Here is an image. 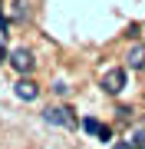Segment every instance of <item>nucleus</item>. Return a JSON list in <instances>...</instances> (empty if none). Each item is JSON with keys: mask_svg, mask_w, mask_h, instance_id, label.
<instances>
[{"mask_svg": "<svg viewBox=\"0 0 145 149\" xmlns=\"http://www.w3.org/2000/svg\"><path fill=\"white\" fill-rule=\"evenodd\" d=\"M102 90H106L109 96H119L125 90V86H129V73H125V66H112V70H106V73H102Z\"/></svg>", "mask_w": 145, "mask_h": 149, "instance_id": "obj_1", "label": "nucleus"}, {"mask_svg": "<svg viewBox=\"0 0 145 149\" xmlns=\"http://www.w3.org/2000/svg\"><path fill=\"white\" fill-rule=\"evenodd\" d=\"M43 119L49 123V126H63V129H76V126H79L69 106H49V109L43 113Z\"/></svg>", "mask_w": 145, "mask_h": 149, "instance_id": "obj_2", "label": "nucleus"}, {"mask_svg": "<svg viewBox=\"0 0 145 149\" xmlns=\"http://www.w3.org/2000/svg\"><path fill=\"white\" fill-rule=\"evenodd\" d=\"M7 63H10L20 76H30V73H33V66H36V60H33V53H30L27 47H16L13 53L7 56Z\"/></svg>", "mask_w": 145, "mask_h": 149, "instance_id": "obj_3", "label": "nucleus"}, {"mask_svg": "<svg viewBox=\"0 0 145 149\" xmlns=\"http://www.w3.org/2000/svg\"><path fill=\"white\" fill-rule=\"evenodd\" d=\"M13 93L20 96L23 103H33V100H40V86L30 80V76H23V80H16V86H13Z\"/></svg>", "mask_w": 145, "mask_h": 149, "instance_id": "obj_4", "label": "nucleus"}, {"mask_svg": "<svg viewBox=\"0 0 145 149\" xmlns=\"http://www.w3.org/2000/svg\"><path fill=\"white\" fill-rule=\"evenodd\" d=\"M82 129H86L89 136H99L102 143H109V139H112V129H109L106 123H99L96 116H86V119H82Z\"/></svg>", "mask_w": 145, "mask_h": 149, "instance_id": "obj_5", "label": "nucleus"}, {"mask_svg": "<svg viewBox=\"0 0 145 149\" xmlns=\"http://www.w3.org/2000/svg\"><path fill=\"white\" fill-rule=\"evenodd\" d=\"M125 66H129V70H145V43L129 47V53H125Z\"/></svg>", "mask_w": 145, "mask_h": 149, "instance_id": "obj_6", "label": "nucleus"}, {"mask_svg": "<svg viewBox=\"0 0 145 149\" xmlns=\"http://www.w3.org/2000/svg\"><path fill=\"white\" fill-rule=\"evenodd\" d=\"M129 143L135 149H145V123H139V126L132 129V136H129Z\"/></svg>", "mask_w": 145, "mask_h": 149, "instance_id": "obj_7", "label": "nucleus"}, {"mask_svg": "<svg viewBox=\"0 0 145 149\" xmlns=\"http://www.w3.org/2000/svg\"><path fill=\"white\" fill-rule=\"evenodd\" d=\"M115 116L122 119V123H129V119H132V106H119V109H115Z\"/></svg>", "mask_w": 145, "mask_h": 149, "instance_id": "obj_8", "label": "nucleus"}, {"mask_svg": "<svg viewBox=\"0 0 145 149\" xmlns=\"http://www.w3.org/2000/svg\"><path fill=\"white\" fill-rule=\"evenodd\" d=\"M53 93H56V96H66V93H69V86H66V83H53Z\"/></svg>", "mask_w": 145, "mask_h": 149, "instance_id": "obj_9", "label": "nucleus"}, {"mask_svg": "<svg viewBox=\"0 0 145 149\" xmlns=\"http://www.w3.org/2000/svg\"><path fill=\"white\" fill-rule=\"evenodd\" d=\"M112 149H135V146H132V143H129V139H119V143H115V146H112Z\"/></svg>", "mask_w": 145, "mask_h": 149, "instance_id": "obj_10", "label": "nucleus"}, {"mask_svg": "<svg viewBox=\"0 0 145 149\" xmlns=\"http://www.w3.org/2000/svg\"><path fill=\"white\" fill-rule=\"evenodd\" d=\"M7 56H10V53H7V50H3V43H0V63H3Z\"/></svg>", "mask_w": 145, "mask_h": 149, "instance_id": "obj_11", "label": "nucleus"}]
</instances>
